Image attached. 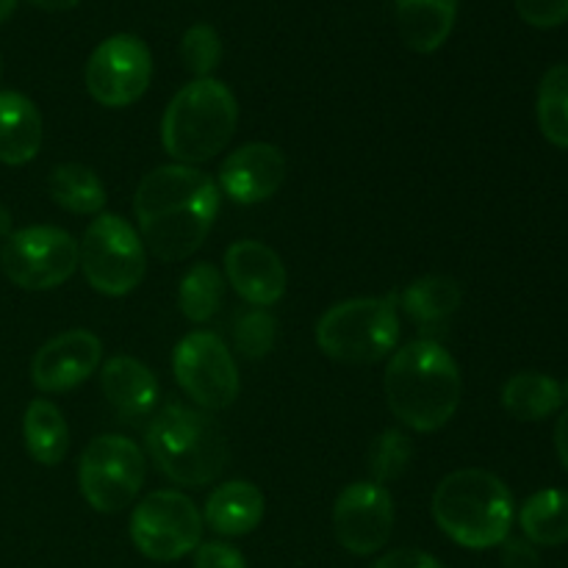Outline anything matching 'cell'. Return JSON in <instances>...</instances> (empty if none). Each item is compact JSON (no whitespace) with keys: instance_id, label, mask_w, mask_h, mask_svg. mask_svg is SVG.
<instances>
[{"instance_id":"6da1fadb","label":"cell","mask_w":568,"mask_h":568,"mask_svg":"<svg viewBox=\"0 0 568 568\" xmlns=\"http://www.w3.org/2000/svg\"><path fill=\"white\" fill-rule=\"evenodd\" d=\"M139 236L159 261L197 253L220 214V186L197 166L166 164L142 178L133 197Z\"/></svg>"},{"instance_id":"7a4b0ae2","label":"cell","mask_w":568,"mask_h":568,"mask_svg":"<svg viewBox=\"0 0 568 568\" xmlns=\"http://www.w3.org/2000/svg\"><path fill=\"white\" fill-rule=\"evenodd\" d=\"M386 403L394 419L416 433H436L460 405V369L433 338H419L392 355L386 366Z\"/></svg>"},{"instance_id":"3957f363","label":"cell","mask_w":568,"mask_h":568,"mask_svg":"<svg viewBox=\"0 0 568 568\" xmlns=\"http://www.w3.org/2000/svg\"><path fill=\"white\" fill-rule=\"evenodd\" d=\"M430 510L438 530L466 549L499 547L514 527V497L486 469H458L444 477Z\"/></svg>"},{"instance_id":"277c9868","label":"cell","mask_w":568,"mask_h":568,"mask_svg":"<svg viewBox=\"0 0 568 568\" xmlns=\"http://www.w3.org/2000/svg\"><path fill=\"white\" fill-rule=\"evenodd\" d=\"M144 444L164 477L186 488L214 483L227 466V438L209 410L166 405L144 433Z\"/></svg>"},{"instance_id":"5b68a950","label":"cell","mask_w":568,"mask_h":568,"mask_svg":"<svg viewBox=\"0 0 568 568\" xmlns=\"http://www.w3.org/2000/svg\"><path fill=\"white\" fill-rule=\"evenodd\" d=\"M239 122V103L216 78H194L170 100L161 120V144L181 164L211 161L227 148Z\"/></svg>"},{"instance_id":"8992f818","label":"cell","mask_w":568,"mask_h":568,"mask_svg":"<svg viewBox=\"0 0 568 568\" xmlns=\"http://www.w3.org/2000/svg\"><path fill=\"white\" fill-rule=\"evenodd\" d=\"M397 294L355 297L325 311L316 325V344L342 364H377L399 342Z\"/></svg>"},{"instance_id":"52a82bcc","label":"cell","mask_w":568,"mask_h":568,"mask_svg":"<svg viewBox=\"0 0 568 568\" xmlns=\"http://www.w3.org/2000/svg\"><path fill=\"white\" fill-rule=\"evenodd\" d=\"M78 266L105 297H125L148 272V250L136 227L120 214H98L78 242Z\"/></svg>"},{"instance_id":"ba28073f","label":"cell","mask_w":568,"mask_h":568,"mask_svg":"<svg viewBox=\"0 0 568 568\" xmlns=\"http://www.w3.org/2000/svg\"><path fill=\"white\" fill-rule=\"evenodd\" d=\"M144 477V453L125 436H98L78 460V486L98 514L125 510L142 491Z\"/></svg>"},{"instance_id":"9c48e42d","label":"cell","mask_w":568,"mask_h":568,"mask_svg":"<svg viewBox=\"0 0 568 568\" xmlns=\"http://www.w3.org/2000/svg\"><path fill=\"white\" fill-rule=\"evenodd\" d=\"M131 541L144 558L172 564L203 544V516L181 491H153L133 508Z\"/></svg>"},{"instance_id":"30bf717a","label":"cell","mask_w":568,"mask_h":568,"mask_svg":"<svg viewBox=\"0 0 568 568\" xmlns=\"http://www.w3.org/2000/svg\"><path fill=\"white\" fill-rule=\"evenodd\" d=\"M0 266L14 286L26 292H50L75 275L78 242L53 225L22 227L6 239Z\"/></svg>"},{"instance_id":"8fae6325","label":"cell","mask_w":568,"mask_h":568,"mask_svg":"<svg viewBox=\"0 0 568 568\" xmlns=\"http://www.w3.org/2000/svg\"><path fill=\"white\" fill-rule=\"evenodd\" d=\"M172 372L186 397L203 410H225L239 397V369L216 333L194 331L178 342Z\"/></svg>"},{"instance_id":"7c38bea8","label":"cell","mask_w":568,"mask_h":568,"mask_svg":"<svg viewBox=\"0 0 568 568\" xmlns=\"http://www.w3.org/2000/svg\"><path fill=\"white\" fill-rule=\"evenodd\" d=\"M87 89L105 109L133 105L150 87L153 55L133 33H116L100 42L87 61Z\"/></svg>"},{"instance_id":"4fadbf2b","label":"cell","mask_w":568,"mask_h":568,"mask_svg":"<svg viewBox=\"0 0 568 568\" xmlns=\"http://www.w3.org/2000/svg\"><path fill=\"white\" fill-rule=\"evenodd\" d=\"M394 530V499L386 486L372 480L353 483L333 505V532L347 552L375 555Z\"/></svg>"},{"instance_id":"5bb4252c","label":"cell","mask_w":568,"mask_h":568,"mask_svg":"<svg viewBox=\"0 0 568 568\" xmlns=\"http://www.w3.org/2000/svg\"><path fill=\"white\" fill-rule=\"evenodd\" d=\"M103 344L89 331H67L39 347L31 361V381L39 392L59 394L81 386L98 372Z\"/></svg>"},{"instance_id":"9a60e30c","label":"cell","mask_w":568,"mask_h":568,"mask_svg":"<svg viewBox=\"0 0 568 568\" xmlns=\"http://www.w3.org/2000/svg\"><path fill=\"white\" fill-rule=\"evenodd\" d=\"M220 192L233 203L255 205L275 197L286 181V159L275 144L250 142L227 155L220 166Z\"/></svg>"},{"instance_id":"2e32d148","label":"cell","mask_w":568,"mask_h":568,"mask_svg":"<svg viewBox=\"0 0 568 568\" xmlns=\"http://www.w3.org/2000/svg\"><path fill=\"white\" fill-rule=\"evenodd\" d=\"M225 275L233 292L255 308H270L286 294V266L281 255L255 239H244L227 247Z\"/></svg>"},{"instance_id":"e0dca14e","label":"cell","mask_w":568,"mask_h":568,"mask_svg":"<svg viewBox=\"0 0 568 568\" xmlns=\"http://www.w3.org/2000/svg\"><path fill=\"white\" fill-rule=\"evenodd\" d=\"M100 386L116 416L125 422L148 416L159 399V381H155L153 369L131 355H114L105 361V366L100 369Z\"/></svg>"},{"instance_id":"ac0fdd59","label":"cell","mask_w":568,"mask_h":568,"mask_svg":"<svg viewBox=\"0 0 568 568\" xmlns=\"http://www.w3.org/2000/svg\"><path fill=\"white\" fill-rule=\"evenodd\" d=\"M42 148V114L20 92H0V164L22 166Z\"/></svg>"},{"instance_id":"d6986e66","label":"cell","mask_w":568,"mask_h":568,"mask_svg":"<svg viewBox=\"0 0 568 568\" xmlns=\"http://www.w3.org/2000/svg\"><path fill=\"white\" fill-rule=\"evenodd\" d=\"M397 31L414 53H433L449 39L458 17V0H397Z\"/></svg>"},{"instance_id":"ffe728a7","label":"cell","mask_w":568,"mask_h":568,"mask_svg":"<svg viewBox=\"0 0 568 568\" xmlns=\"http://www.w3.org/2000/svg\"><path fill=\"white\" fill-rule=\"evenodd\" d=\"M264 494L247 480H231L216 488L205 503L203 521L214 532L227 538H239L253 532L264 519Z\"/></svg>"},{"instance_id":"44dd1931","label":"cell","mask_w":568,"mask_h":568,"mask_svg":"<svg viewBox=\"0 0 568 568\" xmlns=\"http://www.w3.org/2000/svg\"><path fill=\"white\" fill-rule=\"evenodd\" d=\"M460 300H464V292L458 281L447 275H427L410 283L403 297H397V303L403 305L408 320L416 322L425 336H430L447 325L449 316L460 308Z\"/></svg>"},{"instance_id":"7402d4cb","label":"cell","mask_w":568,"mask_h":568,"mask_svg":"<svg viewBox=\"0 0 568 568\" xmlns=\"http://www.w3.org/2000/svg\"><path fill=\"white\" fill-rule=\"evenodd\" d=\"M564 403V383L544 372H519L503 386V408L519 422L549 419Z\"/></svg>"},{"instance_id":"603a6c76","label":"cell","mask_w":568,"mask_h":568,"mask_svg":"<svg viewBox=\"0 0 568 568\" xmlns=\"http://www.w3.org/2000/svg\"><path fill=\"white\" fill-rule=\"evenodd\" d=\"M22 438L37 464H61L70 449V427H67L59 405H53L50 399H33L22 416Z\"/></svg>"},{"instance_id":"cb8c5ba5","label":"cell","mask_w":568,"mask_h":568,"mask_svg":"<svg viewBox=\"0 0 568 568\" xmlns=\"http://www.w3.org/2000/svg\"><path fill=\"white\" fill-rule=\"evenodd\" d=\"M48 192L70 214L98 216L105 209V186L92 166L61 164L50 172Z\"/></svg>"},{"instance_id":"d4e9b609","label":"cell","mask_w":568,"mask_h":568,"mask_svg":"<svg viewBox=\"0 0 568 568\" xmlns=\"http://www.w3.org/2000/svg\"><path fill=\"white\" fill-rule=\"evenodd\" d=\"M519 525L536 547H560L568 541V494L558 488L538 491L521 505Z\"/></svg>"},{"instance_id":"484cf974","label":"cell","mask_w":568,"mask_h":568,"mask_svg":"<svg viewBox=\"0 0 568 568\" xmlns=\"http://www.w3.org/2000/svg\"><path fill=\"white\" fill-rule=\"evenodd\" d=\"M225 303V277L214 264L203 261L183 275L178 286V308L189 322H211Z\"/></svg>"},{"instance_id":"4316f807","label":"cell","mask_w":568,"mask_h":568,"mask_svg":"<svg viewBox=\"0 0 568 568\" xmlns=\"http://www.w3.org/2000/svg\"><path fill=\"white\" fill-rule=\"evenodd\" d=\"M538 128L555 148L568 150V64H555L544 72L536 100Z\"/></svg>"},{"instance_id":"83f0119b","label":"cell","mask_w":568,"mask_h":568,"mask_svg":"<svg viewBox=\"0 0 568 568\" xmlns=\"http://www.w3.org/2000/svg\"><path fill=\"white\" fill-rule=\"evenodd\" d=\"M410 458H414V444L405 436L403 430H383L381 436L375 438L369 449V475L372 483H386L399 480L405 475V469L410 466Z\"/></svg>"},{"instance_id":"f1b7e54d","label":"cell","mask_w":568,"mask_h":568,"mask_svg":"<svg viewBox=\"0 0 568 568\" xmlns=\"http://www.w3.org/2000/svg\"><path fill=\"white\" fill-rule=\"evenodd\" d=\"M277 336L275 316L266 308H247L233 325V344L244 358H264L272 353Z\"/></svg>"},{"instance_id":"f546056e","label":"cell","mask_w":568,"mask_h":568,"mask_svg":"<svg viewBox=\"0 0 568 568\" xmlns=\"http://www.w3.org/2000/svg\"><path fill=\"white\" fill-rule=\"evenodd\" d=\"M181 61L194 78H211L222 61V39L209 22H197L181 39Z\"/></svg>"},{"instance_id":"4dcf8cb0","label":"cell","mask_w":568,"mask_h":568,"mask_svg":"<svg viewBox=\"0 0 568 568\" xmlns=\"http://www.w3.org/2000/svg\"><path fill=\"white\" fill-rule=\"evenodd\" d=\"M521 20L532 28H558L568 20V0H514Z\"/></svg>"},{"instance_id":"1f68e13d","label":"cell","mask_w":568,"mask_h":568,"mask_svg":"<svg viewBox=\"0 0 568 568\" xmlns=\"http://www.w3.org/2000/svg\"><path fill=\"white\" fill-rule=\"evenodd\" d=\"M194 568H247V564H244V555L231 544L209 541L194 549Z\"/></svg>"},{"instance_id":"d6a6232c","label":"cell","mask_w":568,"mask_h":568,"mask_svg":"<svg viewBox=\"0 0 568 568\" xmlns=\"http://www.w3.org/2000/svg\"><path fill=\"white\" fill-rule=\"evenodd\" d=\"M503 568H541V555H538L536 544L527 538H505L503 544Z\"/></svg>"},{"instance_id":"836d02e7","label":"cell","mask_w":568,"mask_h":568,"mask_svg":"<svg viewBox=\"0 0 568 568\" xmlns=\"http://www.w3.org/2000/svg\"><path fill=\"white\" fill-rule=\"evenodd\" d=\"M372 568H444L433 555L422 552V549H394V552L383 555Z\"/></svg>"},{"instance_id":"e575fe53","label":"cell","mask_w":568,"mask_h":568,"mask_svg":"<svg viewBox=\"0 0 568 568\" xmlns=\"http://www.w3.org/2000/svg\"><path fill=\"white\" fill-rule=\"evenodd\" d=\"M555 449H558V458L568 471V408L560 414L558 425H555Z\"/></svg>"},{"instance_id":"d590c367","label":"cell","mask_w":568,"mask_h":568,"mask_svg":"<svg viewBox=\"0 0 568 568\" xmlns=\"http://www.w3.org/2000/svg\"><path fill=\"white\" fill-rule=\"evenodd\" d=\"M31 3L39 6V9H44V11H70V9H75L81 0H31Z\"/></svg>"},{"instance_id":"8d00e7d4","label":"cell","mask_w":568,"mask_h":568,"mask_svg":"<svg viewBox=\"0 0 568 568\" xmlns=\"http://www.w3.org/2000/svg\"><path fill=\"white\" fill-rule=\"evenodd\" d=\"M11 225H14V220H11V211L0 203V239H9L11 233H14L11 231Z\"/></svg>"},{"instance_id":"74e56055","label":"cell","mask_w":568,"mask_h":568,"mask_svg":"<svg viewBox=\"0 0 568 568\" xmlns=\"http://www.w3.org/2000/svg\"><path fill=\"white\" fill-rule=\"evenodd\" d=\"M17 9V0H0V22L9 20Z\"/></svg>"}]
</instances>
